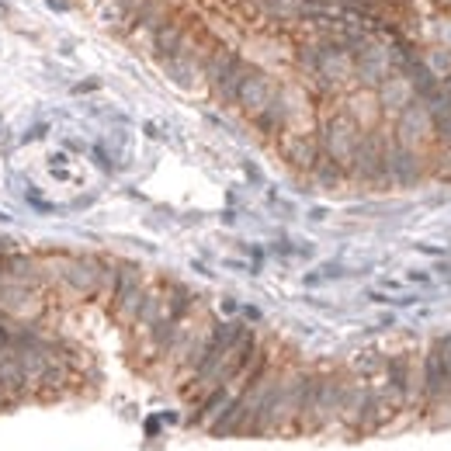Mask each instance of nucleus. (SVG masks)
<instances>
[{
  "label": "nucleus",
  "mask_w": 451,
  "mask_h": 451,
  "mask_svg": "<svg viewBox=\"0 0 451 451\" xmlns=\"http://www.w3.org/2000/svg\"><path fill=\"white\" fill-rule=\"evenodd\" d=\"M344 378L347 372H313L306 403H302V417H299V434H323V430L337 427Z\"/></svg>",
  "instance_id": "f257e3e1"
},
{
  "label": "nucleus",
  "mask_w": 451,
  "mask_h": 451,
  "mask_svg": "<svg viewBox=\"0 0 451 451\" xmlns=\"http://www.w3.org/2000/svg\"><path fill=\"white\" fill-rule=\"evenodd\" d=\"M382 396L385 403L406 413V410H420V358L413 351H399L385 358V368H382Z\"/></svg>",
  "instance_id": "f03ea898"
},
{
  "label": "nucleus",
  "mask_w": 451,
  "mask_h": 451,
  "mask_svg": "<svg viewBox=\"0 0 451 451\" xmlns=\"http://www.w3.org/2000/svg\"><path fill=\"white\" fill-rule=\"evenodd\" d=\"M351 181L361 187H372V191H385L393 187L389 181V129L378 125V129H368L361 135L358 150H354V160H351Z\"/></svg>",
  "instance_id": "7ed1b4c3"
},
{
  "label": "nucleus",
  "mask_w": 451,
  "mask_h": 451,
  "mask_svg": "<svg viewBox=\"0 0 451 451\" xmlns=\"http://www.w3.org/2000/svg\"><path fill=\"white\" fill-rule=\"evenodd\" d=\"M361 135H365V129L347 115L344 108H337L333 115H326V118L316 125V139H319L323 157L341 163L344 170H351V160H354V150H358Z\"/></svg>",
  "instance_id": "20e7f679"
},
{
  "label": "nucleus",
  "mask_w": 451,
  "mask_h": 451,
  "mask_svg": "<svg viewBox=\"0 0 451 451\" xmlns=\"http://www.w3.org/2000/svg\"><path fill=\"white\" fill-rule=\"evenodd\" d=\"M146 289H150V281H146V271L142 264H135V261H118V278H115V292H111V302H108V313L111 319L118 323V326H133L135 313H139V306H142V299H146Z\"/></svg>",
  "instance_id": "39448f33"
},
{
  "label": "nucleus",
  "mask_w": 451,
  "mask_h": 451,
  "mask_svg": "<svg viewBox=\"0 0 451 451\" xmlns=\"http://www.w3.org/2000/svg\"><path fill=\"white\" fill-rule=\"evenodd\" d=\"M445 406H451L445 351H441V341H430L427 351L420 354V413L437 417Z\"/></svg>",
  "instance_id": "423d86ee"
},
{
  "label": "nucleus",
  "mask_w": 451,
  "mask_h": 451,
  "mask_svg": "<svg viewBox=\"0 0 451 451\" xmlns=\"http://www.w3.org/2000/svg\"><path fill=\"white\" fill-rule=\"evenodd\" d=\"M389 135H393V142L406 146V150L430 153L434 150V122H430V111L424 108V101L413 98L399 115H393Z\"/></svg>",
  "instance_id": "0eeeda50"
},
{
  "label": "nucleus",
  "mask_w": 451,
  "mask_h": 451,
  "mask_svg": "<svg viewBox=\"0 0 451 451\" xmlns=\"http://www.w3.org/2000/svg\"><path fill=\"white\" fill-rule=\"evenodd\" d=\"M105 264H108L105 254H70L59 289H63V292H70L73 299H83V302H98Z\"/></svg>",
  "instance_id": "6e6552de"
},
{
  "label": "nucleus",
  "mask_w": 451,
  "mask_h": 451,
  "mask_svg": "<svg viewBox=\"0 0 451 451\" xmlns=\"http://www.w3.org/2000/svg\"><path fill=\"white\" fill-rule=\"evenodd\" d=\"M278 90H281V83L271 77L267 70H261V66H254L250 63V70L243 73V80H239V90H237V108L247 115V118H254V115H261L274 98H278Z\"/></svg>",
  "instance_id": "1a4fd4ad"
},
{
  "label": "nucleus",
  "mask_w": 451,
  "mask_h": 451,
  "mask_svg": "<svg viewBox=\"0 0 451 451\" xmlns=\"http://www.w3.org/2000/svg\"><path fill=\"white\" fill-rule=\"evenodd\" d=\"M278 153H281V160H285L292 170H299V174H313V167H316L319 157H323L316 129H313V133L285 129V133L278 135Z\"/></svg>",
  "instance_id": "9d476101"
},
{
  "label": "nucleus",
  "mask_w": 451,
  "mask_h": 451,
  "mask_svg": "<svg viewBox=\"0 0 451 451\" xmlns=\"http://www.w3.org/2000/svg\"><path fill=\"white\" fill-rule=\"evenodd\" d=\"M430 167H427V153H417V150H406L393 142L389 135V181L393 187H417L427 181Z\"/></svg>",
  "instance_id": "9b49d317"
},
{
  "label": "nucleus",
  "mask_w": 451,
  "mask_h": 451,
  "mask_svg": "<svg viewBox=\"0 0 451 451\" xmlns=\"http://www.w3.org/2000/svg\"><path fill=\"white\" fill-rule=\"evenodd\" d=\"M351 63H354V83H358V87H368V90H375L382 80L393 73L389 53H385V42H378V38L365 42L358 53L351 56Z\"/></svg>",
  "instance_id": "f8f14e48"
},
{
  "label": "nucleus",
  "mask_w": 451,
  "mask_h": 451,
  "mask_svg": "<svg viewBox=\"0 0 451 451\" xmlns=\"http://www.w3.org/2000/svg\"><path fill=\"white\" fill-rule=\"evenodd\" d=\"M344 111L368 133V129H378V125H385V111H382V101H378V94L368 90V87H358L351 98L344 101Z\"/></svg>",
  "instance_id": "ddd939ff"
},
{
  "label": "nucleus",
  "mask_w": 451,
  "mask_h": 451,
  "mask_svg": "<svg viewBox=\"0 0 451 451\" xmlns=\"http://www.w3.org/2000/svg\"><path fill=\"white\" fill-rule=\"evenodd\" d=\"M0 389L14 399V403H25V399H31V393H28L25 365H21V354H18L14 347L0 351Z\"/></svg>",
  "instance_id": "4468645a"
},
{
  "label": "nucleus",
  "mask_w": 451,
  "mask_h": 451,
  "mask_svg": "<svg viewBox=\"0 0 451 451\" xmlns=\"http://www.w3.org/2000/svg\"><path fill=\"white\" fill-rule=\"evenodd\" d=\"M250 70V63L243 59L239 53H233V59L222 66V73L209 83V90H212V98L219 101V105H237V90H239V80H243V73Z\"/></svg>",
  "instance_id": "2eb2a0df"
},
{
  "label": "nucleus",
  "mask_w": 451,
  "mask_h": 451,
  "mask_svg": "<svg viewBox=\"0 0 451 451\" xmlns=\"http://www.w3.org/2000/svg\"><path fill=\"white\" fill-rule=\"evenodd\" d=\"M375 94H378V101H382V111H385V118L399 115L403 108L413 101V87H410V80L399 77V73H389V77H385L382 83H378V87H375Z\"/></svg>",
  "instance_id": "dca6fc26"
},
{
  "label": "nucleus",
  "mask_w": 451,
  "mask_h": 451,
  "mask_svg": "<svg viewBox=\"0 0 451 451\" xmlns=\"http://www.w3.org/2000/svg\"><path fill=\"white\" fill-rule=\"evenodd\" d=\"M319 187H326V191H341V187L351 181V174H347L341 163H333L330 157H319V163L313 167V174H309Z\"/></svg>",
  "instance_id": "f3484780"
},
{
  "label": "nucleus",
  "mask_w": 451,
  "mask_h": 451,
  "mask_svg": "<svg viewBox=\"0 0 451 451\" xmlns=\"http://www.w3.org/2000/svg\"><path fill=\"white\" fill-rule=\"evenodd\" d=\"M382 368H385V358H382L378 351H361V354L351 361V375H358V378H365V382L378 378Z\"/></svg>",
  "instance_id": "a211bd4d"
},
{
  "label": "nucleus",
  "mask_w": 451,
  "mask_h": 451,
  "mask_svg": "<svg viewBox=\"0 0 451 451\" xmlns=\"http://www.w3.org/2000/svg\"><path fill=\"white\" fill-rule=\"evenodd\" d=\"M424 59H427V66L434 70V77H437V80L451 77V49H445V46H437V49H424Z\"/></svg>",
  "instance_id": "6ab92c4d"
},
{
  "label": "nucleus",
  "mask_w": 451,
  "mask_h": 451,
  "mask_svg": "<svg viewBox=\"0 0 451 451\" xmlns=\"http://www.w3.org/2000/svg\"><path fill=\"white\" fill-rule=\"evenodd\" d=\"M98 87H101V80H80V83H73V87H70V94H73V98H80V94H94V90H98Z\"/></svg>",
  "instance_id": "aec40b11"
},
{
  "label": "nucleus",
  "mask_w": 451,
  "mask_h": 451,
  "mask_svg": "<svg viewBox=\"0 0 451 451\" xmlns=\"http://www.w3.org/2000/svg\"><path fill=\"white\" fill-rule=\"evenodd\" d=\"M90 153H94V160H98V167H101V170H108V174L115 170V163H111V157L105 153V146H94Z\"/></svg>",
  "instance_id": "412c9836"
},
{
  "label": "nucleus",
  "mask_w": 451,
  "mask_h": 451,
  "mask_svg": "<svg viewBox=\"0 0 451 451\" xmlns=\"http://www.w3.org/2000/svg\"><path fill=\"white\" fill-rule=\"evenodd\" d=\"M319 274H323V281H326V278H344L347 271L341 264H323L319 267Z\"/></svg>",
  "instance_id": "4be33fe9"
},
{
  "label": "nucleus",
  "mask_w": 451,
  "mask_h": 451,
  "mask_svg": "<svg viewBox=\"0 0 451 451\" xmlns=\"http://www.w3.org/2000/svg\"><path fill=\"white\" fill-rule=\"evenodd\" d=\"M239 316L247 319V323H261V309H257V306H239Z\"/></svg>",
  "instance_id": "5701e85b"
},
{
  "label": "nucleus",
  "mask_w": 451,
  "mask_h": 451,
  "mask_svg": "<svg viewBox=\"0 0 451 451\" xmlns=\"http://www.w3.org/2000/svg\"><path fill=\"white\" fill-rule=\"evenodd\" d=\"M53 11H59V14H66V11H73V0H46Z\"/></svg>",
  "instance_id": "b1692460"
},
{
  "label": "nucleus",
  "mask_w": 451,
  "mask_h": 451,
  "mask_svg": "<svg viewBox=\"0 0 451 451\" xmlns=\"http://www.w3.org/2000/svg\"><path fill=\"white\" fill-rule=\"evenodd\" d=\"M222 313H226V316L233 319V316L239 313V302H237V299H222Z\"/></svg>",
  "instance_id": "393cba45"
},
{
  "label": "nucleus",
  "mask_w": 451,
  "mask_h": 451,
  "mask_svg": "<svg viewBox=\"0 0 451 451\" xmlns=\"http://www.w3.org/2000/svg\"><path fill=\"white\" fill-rule=\"evenodd\" d=\"M160 424H163L160 417H150V420H146V437H157V434H160Z\"/></svg>",
  "instance_id": "a878e982"
},
{
  "label": "nucleus",
  "mask_w": 451,
  "mask_h": 451,
  "mask_svg": "<svg viewBox=\"0 0 451 451\" xmlns=\"http://www.w3.org/2000/svg\"><path fill=\"white\" fill-rule=\"evenodd\" d=\"M46 133H49V125H46V122H38V125H35V129H31V133L25 135V139H28V142H31V139H42V135H46Z\"/></svg>",
  "instance_id": "bb28decb"
},
{
  "label": "nucleus",
  "mask_w": 451,
  "mask_h": 451,
  "mask_svg": "<svg viewBox=\"0 0 451 451\" xmlns=\"http://www.w3.org/2000/svg\"><path fill=\"white\" fill-rule=\"evenodd\" d=\"M11 406H18V403H14V399H11L7 393H4V389H0V413H4V410H11Z\"/></svg>",
  "instance_id": "cd10ccee"
},
{
  "label": "nucleus",
  "mask_w": 451,
  "mask_h": 451,
  "mask_svg": "<svg viewBox=\"0 0 451 451\" xmlns=\"http://www.w3.org/2000/svg\"><path fill=\"white\" fill-rule=\"evenodd\" d=\"M410 281H420V285H427V281H430V274H427V271H410Z\"/></svg>",
  "instance_id": "c85d7f7f"
},
{
  "label": "nucleus",
  "mask_w": 451,
  "mask_h": 451,
  "mask_svg": "<svg viewBox=\"0 0 451 451\" xmlns=\"http://www.w3.org/2000/svg\"><path fill=\"white\" fill-rule=\"evenodd\" d=\"M319 281H323V274H319V271H309V274H306V285H309V289L319 285Z\"/></svg>",
  "instance_id": "c756f323"
},
{
  "label": "nucleus",
  "mask_w": 451,
  "mask_h": 451,
  "mask_svg": "<svg viewBox=\"0 0 451 451\" xmlns=\"http://www.w3.org/2000/svg\"><path fill=\"white\" fill-rule=\"evenodd\" d=\"M160 420H163V424H177V420H181V417H177V413H174V410H167V413H163V417H160Z\"/></svg>",
  "instance_id": "7c9ffc66"
},
{
  "label": "nucleus",
  "mask_w": 451,
  "mask_h": 451,
  "mask_svg": "<svg viewBox=\"0 0 451 451\" xmlns=\"http://www.w3.org/2000/svg\"><path fill=\"white\" fill-rule=\"evenodd\" d=\"M7 14H11V4H7V0H0V18H7Z\"/></svg>",
  "instance_id": "2f4dec72"
},
{
  "label": "nucleus",
  "mask_w": 451,
  "mask_h": 451,
  "mask_svg": "<svg viewBox=\"0 0 451 451\" xmlns=\"http://www.w3.org/2000/svg\"><path fill=\"white\" fill-rule=\"evenodd\" d=\"M0 222H11V215H4V212H0Z\"/></svg>",
  "instance_id": "473e14b6"
}]
</instances>
